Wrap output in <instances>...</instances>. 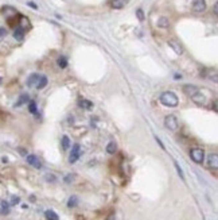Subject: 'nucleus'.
Instances as JSON below:
<instances>
[{"label": "nucleus", "instance_id": "1", "mask_svg": "<svg viewBox=\"0 0 218 220\" xmlns=\"http://www.w3.org/2000/svg\"><path fill=\"white\" fill-rule=\"evenodd\" d=\"M160 103L166 107H176L179 104V99L174 92H163L160 95Z\"/></svg>", "mask_w": 218, "mask_h": 220}, {"label": "nucleus", "instance_id": "2", "mask_svg": "<svg viewBox=\"0 0 218 220\" xmlns=\"http://www.w3.org/2000/svg\"><path fill=\"white\" fill-rule=\"evenodd\" d=\"M164 126H166V128L171 130V131H175L179 127V122H178L175 115H168L164 117Z\"/></svg>", "mask_w": 218, "mask_h": 220}, {"label": "nucleus", "instance_id": "3", "mask_svg": "<svg viewBox=\"0 0 218 220\" xmlns=\"http://www.w3.org/2000/svg\"><path fill=\"white\" fill-rule=\"evenodd\" d=\"M190 157H191V160L195 162V164H202L203 162V158H205V151L202 149H191L190 150Z\"/></svg>", "mask_w": 218, "mask_h": 220}, {"label": "nucleus", "instance_id": "4", "mask_svg": "<svg viewBox=\"0 0 218 220\" xmlns=\"http://www.w3.org/2000/svg\"><path fill=\"white\" fill-rule=\"evenodd\" d=\"M79 157H81V146L78 143H75L71 149L70 157H69V162H70V164H75Z\"/></svg>", "mask_w": 218, "mask_h": 220}, {"label": "nucleus", "instance_id": "5", "mask_svg": "<svg viewBox=\"0 0 218 220\" xmlns=\"http://www.w3.org/2000/svg\"><path fill=\"white\" fill-rule=\"evenodd\" d=\"M191 8L194 12L201 14V12H203L206 10V0H193Z\"/></svg>", "mask_w": 218, "mask_h": 220}, {"label": "nucleus", "instance_id": "6", "mask_svg": "<svg viewBox=\"0 0 218 220\" xmlns=\"http://www.w3.org/2000/svg\"><path fill=\"white\" fill-rule=\"evenodd\" d=\"M27 162L30 164L31 166H34L35 169H40L42 168V162H40V160L36 155H34V154H31V155H27Z\"/></svg>", "mask_w": 218, "mask_h": 220}, {"label": "nucleus", "instance_id": "7", "mask_svg": "<svg viewBox=\"0 0 218 220\" xmlns=\"http://www.w3.org/2000/svg\"><path fill=\"white\" fill-rule=\"evenodd\" d=\"M168 46L172 49L176 53V54H183V47H182V45L179 42H176V41H174V39H170L168 41Z\"/></svg>", "mask_w": 218, "mask_h": 220}, {"label": "nucleus", "instance_id": "8", "mask_svg": "<svg viewBox=\"0 0 218 220\" xmlns=\"http://www.w3.org/2000/svg\"><path fill=\"white\" fill-rule=\"evenodd\" d=\"M191 100H193L195 104H198V105H202V104H205L206 97H205L203 93H201V92H195V93H194V95H191Z\"/></svg>", "mask_w": 218, "mask_h": 220}, {"label": "nucleus", "instance_id": "9", "mask_svg": "<svg viewBox=\"0 0 218 220\" xmlns=\"http://www.w3.org/2000/svg\"><path fill=\"white\" fill-rule=\"evenodd\" d=\"M207 165L209 168H213V169H217L218 168V155L216 153L210 154L209 158H207Z\"/></svg>", "mask_w": 218, "mask_h": 220}, {"label": "nucleus", "instance_id": "10", "mask_svg": "<svg viewBox=\"0 0 218 220\" xmlns=\"http://www.w3.org/2000/svg\"><path fill=\"white\" fill-rule=\"evenodd\" d=\"M128 0H111V7L115 10H121L127 6Z\"/></svg>", "mask_w": 218, "mask_h": 220}, {"label": "nucleus", "instance_id": "11", "mask_svg": "<svg viewBox=\"0 0 218 220\" xmlns=\"http://www.w3.org/2000/svg\"><path fill=\"white\" fill-rule=\"evenodd\" d=\"M26 103H28V95H27V93H22V95L19 96L18 101L15 103V107H20V105H23Z\"/></svg>", "mask_w": 218, "mask_h": 220}, {"label": "nucleus", "instance_id": "12", "mask_svg": "<svg viewBox=\"0 0 218 220\" xmlns=\"http://www.w3.org/2000/svg\"><path fill=\"white\" fill-rule=\"evenodd\" d=\"M38 80H39V74L32 73V74L28 77V80H27V85H28V87H34V85H36V83H38Z\"/></svg>", "mask_w": 218, "mask_h": 220}, {"label": "nucleus", "instance_id": "13", "mask_svg": "<svg viewBox=\"0 0 218 220\" xmlns=\"http://www.w3.org/2000/svg\"><path fill=\"white\" fill-rule=\"evenodd\" d=\"M157 26H159L160 28H168L170 27L168 18H166V16H161V18H159V20H157Z\"/></svg>", "mask_w": 218, "mask_h": 220}, {"label": "nucleus", "instance_id": "14", "mask_svg": "<svg viewBox=\"0 0 218 220\" xmlns=\"http://www.w3.org/2000/svg\"><path fill=\"white\" fill-rule=\"evenodd\" d=\"M183 92L186 93V95L191 96V95H194L195 92H198V88L194 87V85H184V87H183Z\"/></svg>", "mask_w": 218, "mask_h": 220}, {"label": "nucleus", "instance_id": "15", "mask_svg": "<svg viewBox=\"0 0 218 220\" xmlns=\"http://www.w3.org/2000/svg\"><path fill=\"white\" fill-rule=\"evenodd\" d=\"M44 216H46L47 220H59V216H58V215H57L52 209L44 211Z\"/></svg>", "mask_w": 218, "mask_h": 220}, {"label": "nucleus", "instance_id": "16", "mask_svg": "<svg viewBox=\"0 0 218 220\" xmlns=\"http://www.w3.org/2000/svg\"><path fill=\"white\" fill-rule=\"evenodd\" d=\"M47 83H48V80H47L46 76H39V80H38V83H36V88L43 89L47 85Z\"/></svg>", "mask_w": 218, "mask_h": 220}, {"label": "nucleus", "instance_id": "17", "mask_svg": "<svg viewBox=\"0 0 218 220\" xmlns=\"http://www.w3.org/2000/svg\"><path fill=\"white\" fill-rule=\"evenodd\" d=\"M14 38L18 39V41H22V39L24 38V28H22V27L15 28V31H14Z\"/></svg>", "mask_w": 218, "mask_h": 220}, {"label": "nucleus", "instance_id": "18", "mask_svg": "<svg viewBox=\"0 0 218 220\" xmlns=\"http://www.w3.org/2000/svg\"><path fill=\"white\" fill-rule=\"evenodd\" d=\"M77 204H78V197H77V196H71L70 198H69V201H67L69 208H74Z\"/></svg>", "mask_w": 218, "mask_h": 220}, {"label": "nucleus", "instance_id": "19", "mask_svg": "<svg viewBox=\"0 0 218 220\" xmlns=\"http://www.w3.org/2000/svg\"><path fill=\"white\" fill-rule=\"evenodd\" d=\"M107 151H108L109 154H115V153L117 151V145L115 143V142H111V143H108Z\"/></svg>", "mask_w": 218, "mask_h": 220}, {"label": "nucleus", "instance_id": "20", "mask_svg": "<svg viewBox=\"0 0 218 220\" xmlns=\"http://www.w3.org/2000/svg\"><path fill=\"white\" fill-rule=\"evenodd\" d=\"M0 213L2 215H8L10 213V205L6 201H2V209H0Z\"/></svg>", "mask_w": 218, "mask_h": 220}, {"label": "nucleus", "instance_id": "21", "mask_svg": "<svg viewBox=\"0 0 218 220\" xmlns=\"http://www.w3.org/2000/svg\"><path fill=\"white\" fill-rule=\"evenodd\" d=\"M79 107L90 109V108H93V103H92V101H89V100H79Z\"/></svg>", "mask_w": 218, "mask_h": 220}, {"label": "nucleus", "instance_id": "22", "mask_svg": "<svg viewBox=\"0 0 218 220\" xmlns=\"http://www.w3.org/2000/svg\"><path fill=\"white\" fill-rule=\"evenodd\" d=\"M62 147H63V150H67L69 147H70V139H69L67 135L62 136Z\"/></svg>", "mask_w": 218, "mask_h": 220}, {"label": "nucleus", "instance_id": "23", "mask_svg": "<svg viewBox=\"0 0 218 220\" xmlns=\"http://www.w3.org/2000/svg\"><path fill=\"white\" fill-rule=\"evenodd\" d=\"M58 65H59V68L65 69L67 66V60L65 58V57H59V58H58Z\"/></svg>", "mask_w": 218, "mask_h": 220}, {"label": "nucleus", "instance_id": "24", "mask_svg": "<svg viewBox=\"0 0 218 220\" xmlns=\"http://www.w3.org/2000/svg\"><path fill=\"white\" fill-rule=\"evenodd\" d=\"M28 111L31 113H36V103L35 101H30V103H28Z\"/></svg>", "mask_w": 218, "mask_h": 220}, {"label": "nucleus", "instance_id": "25", "mask_svg": "<svg viewBox=\"0 0 218 220\" xmlns=\"http://www.w3.org/2000/svg\"><path fill=\"white\" fill-rule=\"evenodd\" d=\"M174 165H175L176 172H178V174H179V176H180V178H182V180H184V174H183V170H182V168H180V166L176 164V162H174Z\"/></svg>", "mask_w": 218, "mask_h": 220}, {"label": "nucleus", "instance_id": "26", "mask_svg": "<svg viewBox=\"0 0 218 220\" xmlns=\"http://www.w3.org/2000/svg\"><path fill=\"white\" fill-rule=\"evenodd\" d=\"M136 15H137V18H139V20H144V12H143V10H137L136 11Z\"/></svg>", "mask_w": 218, "mask_h": 220}, {"label": "nucleus", "instance_id": "27", "mask_svg": "<svg viewBox=\"0 0 218 220\" xmlns=\"http://www.w3.org/2000/svg\"><path fill=\"white\" fill-rule=\"evenodd\" d=\"M19 201H20V198H19L18 196H12V198H11V204H12V205H16Z\"/></svg>", "mask_w": 218, "mask_h": 220}, {"label": "nucleus", "instance_id": "28", "mask_svg": "<svg viewBox=\"0 0 218 220\" xmlns=\"http://www.w3.org/2000/svg\"><path fill=\"white\" fill-rule=\"evenodd\" d=\"M217 12H218V4L216 3V4H214V6H213V14L217 16Z\"/></svg>", "mask_w": 218, "mask_h": 220}, {"label": "nucleus", "instance_id": "29", "mask_svg": "<svg viewBox=\"0 0 218 220\" xmlns=\"http://www.w3.org/2000/svg\"><path fill=\"white\" fill-rule=\"evenodd\" d=\"M7 34V30H6V28H0V36H4V35H6Z\"/></svg>", "mask_w": 218, "mask_h": 220}, {"label": "nucleus", "instance_id": "30", "mask_svg": "<svg viewBox=\"0 0 218 220\" xmlns=\"http://www.w3.org/2000/svg\"><path fill=\"white\" fill-rule=\"evenodd\" d=\"M107 220H117V219H116V213H112ZM119 220H120V219H119Z\"/></svg>", "mask_w": 218, "mask_h": 220}, {"label": "nucleus", "instance_id": "31", "mask_svg": "<svg viewBox=\"0 0 218 220\" xmlns=\"http://www.w3.org/2000/svg\"><path fill=\"white\" fill-rule=\"evenodd\" d=\"M28 6H31L32 8H35V10H36V4H34L32 2H30V3H28Z\"/></svg>", "mask_w": 218, "mask_h": 220}, {"label": "nucleus", "instance_id": "32", "mask_svg": "<svg viewBox=\"0 0 218 220\" xmlns=\"http://www.w3.org/2000/svg\"><path fill=\"white\" fill-rule=\"evenodd\" d=\"M0 83H2V79H0Z\"/></svg>", "mask_w": 218, "mask_h": 220}]
</instances>
